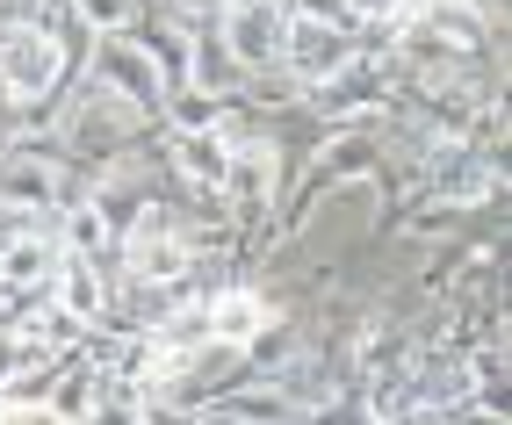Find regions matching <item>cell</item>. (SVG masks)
Wrapping results in <instances>:
<instances>
[{"mask_svg":"<svg viewBox=\"0 0 512 425\" xmlns=\"http://www.w3.org/2000/svg\"><path fill=\"white\" fill-rule=\"evenodd\" d=\"M29 137H44V145L80 173V181H94L109 159H123V152H138V145H152L159 137V123L145 116V109H130L123 94H109L101 80H87V73H73V87H65L58 101H51V116H44V130H29Z\"/></svg>","mask_w":512,"mask_h":425,"instance_id":"1","label":"cell"},{"mask_svg":"<svg viewBox=\"0 0 512 425\" xmlns=\"http://www.w3.org/2000/svg\"><path fill=\"white\" fill-rule=\"evenodd\" d=\"M80 51H87V37H73V29H0V87L22 101L29 130H44L51 101L73 87Z\"/></svg>","mask_w":512,"mask_h":425,"instance_id":"2","label":"cell"},{"mask_svg":"<svg viewBox=\"0 0 512 425\" xmlns=\"http://www.w3.org/2000/svg\"><path fill=\"white\" fill-rule=\"evenodd\" d=\"M303 109H311L325 130H375L390 116V73L375 65V51H361L354 65H339L332 80H318L303 94Z\"/></svg>","mask_w":512,"mask_h":425,"instance_id":"3","label":"cell"},{"mask_svg":"<svg viewBox=\"0 0 512 425\" xmlns=\"http://www.w3.org/2000/svg\"><path fill=\"white\" fill-rule=\"evenodd\" d=\"M282 29H289V15L275 8V0H238V8L217 15V44L238 65V80L282 73Z\"/></svg>","mask_w":512,"mask_h":425,"instance_id":"4","label":"cell"},{"mask_svg":"<svg viewBox=\"0 0 512 425\" xmlns=\"http://www.w3.org/2000/svg\"><path fill=\"white\" fill-rule=\"evenodd\" d=\"M80 73L87 80H101L109 94H123L130 109H145L152 123H159V101H166V80H159V65L130 44V37H87V51H80Z\"/></svg>","mask_w":512,"mask_h":425,"instance_id":"5","label":"cell"},{"mask_svg":"<svg viewBox=\"0 0 512 425\" xmlns=\"http://www.w3.org/2000/svg\"><path fill=\"white\" fill-rule=\"evenodd\" d=\"M361 51H368L361 29H325V22H296V15L282 29V73L296 80V94H311L318 80H332L339 65H354Z\"/></svg>","mask_w":512,"mask_h":425,"instance_id":"6","label":"cell"},{"mask_svg":"<svg viewBox=\"0 0 512 425\" xmlns=\"http://www.w3.org/2000/svg\"><path fill=\"white\" fill-rule=\"evenodd\" d=\"M109 296H116V260H80V253H58L51 267V310H65L73 325H109Z\"/></svg>","mask_w":512,"mask_h":425,"instance_id":"7","label":"cell"},{"mask_svg":"<svg viewBox=\"0 0 512 425\" xmlns=\"http://www.w3.org/2000/svg\"><path fill=\"white\" fill-rule=\"evenodd\" d=\"M267 317H275V310L260 303V289L246 274H231V281H217V289L202 296V332H210L217 346H238V353L267 332Z\"/></svg>","mask_w":512,"mask_h":425,"instance_id":"8","label":"cell"},{"mask_svg":"<svg viewBox=\"0 0 512 425\" xmlns=\"http://www.w3.org/2000/svg\"><path fill=\"white\" fill-rule=\"evenodd\" d=\"M116 397V375L109 368H94L87 353H65L58 361V375H51V397H44V411L58 418V425H87L101 404Z\"/></svg>","mask_w":512,"mask_h":425,"instance_id":"9","label":"cell"},{"mask_svg":"<svg viewBox=\"0 0 512 425\" xmlns=\"http://www.w3.org/2000/svg\"><path fill=\"white\" fill-rule=\"evenodd\" d=\"M159 166L174 188H217L224 195V166H231V137L224 130H202V137H152Z\"/></svg>","mask_w":512,"mask_h":425,"instance_id":"10","label":"cell"},{"mask_svg":"<svg viewBox=\"0 0 512 425\" xmlns=\"http://www.w3.org/2000/svg\"><path fill=\"white\" fill-rule=\"evenodd\" d=\"M51 267H58V231L37 224L22 238H0V289H51Z\"/></svg>","mask_w":512,"mask_h":425,"instance_id":"11","label":"cell"},{"mask_svg":"<svg viewBox=\"0 0 512 425\" xmlns=\"http://www.w3.org/2000/svg\"><path fill=\"white\" fill-rule=\"evenodd\" d=\"M231 116V101L217 94H202V87H174L159 101V137H202V130H224Z\"/></svg>","mask_w":512,"mask_h":425,"instance_id":"12","label":"cell"},{"mask_svg":"<svg viewBox=\"0 0 512 425\" xmlns=\"http://www.w3.org/2000/svg\"><path fill=\"white\" fill-rule=\"evenodd\" d=\"M138 22V0H65V29L73 37H123Z\"/></svg>","mask_w":512,"mask_h":425,"instance_id":"13","label":"cell"},{"mask_svg":"<svg viewBox=\"0 0 512 425\" xmlns=\"http://www.w3.org/2000/svg\"><path fill=\"white\" fill-rule=\"evenodd\" d=\"M22 361H29V339H22V332H8V325H0V382H8V375H15Z\"/></svg>","mask_w":512,"mask_h":425,"instance_id":"14","label":"cell"},{"mask_svg":"<svg viewBox=\"0 0 512 425\" xmlns=\"http://www.w3.org/2000/svg\"><path fill=\"white\" fill-rule=\"evenodd\" d=\"M0 425H58L44 404H0Z\"/></svg>","mask_w":512,"mask_h":425,"instance_id":"15","label":"cell"},{"mask_svg":"<svg viewBox=\"0 0 512 425\" xmlns=\"http://www.w3.org/2000/svg\"><path fill=\"white\" fill-rule=\"evenodd\" d=\"M448 425H512V418H505V411H476V404H455V411H448Z\"/></svg>","mask_w":512,"mask_h":425,"instance_id":"16","label":"cell"}]
</instances>
